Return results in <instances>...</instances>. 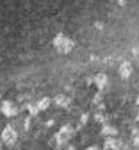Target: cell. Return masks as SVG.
Listing matches in <instances>:
<instances>
[{
  "label": "cell",
  "instance_id": "6da1fadb",
  "mask_svg": "<svg viewBox=\"0 0 139 150\" xmlns=\"http://www.w3.org/2000/svg\"><path fill=\"white\" fill-rule=\"evenodd\" d=\"M75 134H77V130H75V127H73V125H70V123L63 125V127L55 132V136H54L55 145H57L59 148L64 146V145H68V143H70V139H71Z\"/></svg>",
  "mask_w": 139,
  "mask_h": 150
},
{
  "label": "cell",
  "instance_id": "7a4b0ae2",
  "mask_svg": "<svg viewBox=\"0 0 139 150\" xmlns=\"http://www.w3.org/2000/svg\"><path fill=\"white\" fill-rule=\"evenodd\" d=\"M75 47V41L71 40V38H68L66 34L59 32L55 38H54V48L59 52V54H70Z\"/></svg>",
  "mask_w": 139,
  "mask_h": 150
},
{
  "label": "cell",
  "instance_id": "3957f363",
  "mask_svg": "<svg viewBox=\"0 0 139 150\" xmlns=\"http://www.w3.org/2000/svg\"><path fill=\"white\" fill-rule=\"evenodd\" d=\"M0 139H2V143L4 145H14L16 141H18V132L14 130V127H11V125H6L4 127V130H2V134H0Z\"/></svg>",
  "mask_w": 139,
  "mask_h": 150
},
{
  "label": "cell",
  "instance_id": "277c9868",
  "mask_svg": "<svg viewBox=\"0 0 139 150\" xmlns=\"http://www.w3.org/2000/svg\"><path fill=\"white\" fill-rule=\"evenodd\" d=\"M0 111H2V115L6 118H14V116H18V112H20L18 105L14 102H11V100H2V104H0Z\"/></svg>",
  "mask_w": 139,
  "mask_h": 150
},
{
  "label": "cell",
  "instance_id": "5b68a950",
  "mask_svg": "<svg viewBox=\"0 0 139 150\" xmlns=\"http://www.w3.org/2000/svg\"><path fill=\"white\" fill-rule=\"evenodd\" d=\"M125 145L120 138H105L104 141V150H123Z\"/></svg>",
  "mask_w": 139,
  "mask_h": 150
},
{
  "label": "cell",
  "instance_id": "8992f818",
  "mask_svg": "<svg viewBox=\"0 0 139 150\" xmlns=\"http://www.w3.org/2000/svg\"><path fill=\"white\" fill-rule=\"evenodd\" d=\"M93 82H95V86H96L98 91H104L109 86V77H107L105 73H96V77L93 79Z\"/></svg>",
  "mask_w": 139,
  "mask_h": 150
},
{
  "label": "cell",
  "instance_id": "52a82bcc",
  "mask_svg": "<svg viewBox=\"0 0 139 150\" xmlns=\"http://www.w3.org/2000/svg\"><path fill=\"white\" fill-rule=\"evenodd\" d=\"M132 71H134V66H132V63H128V61H123V63L120 64V70H118V73H120L121 79H128L130 75H132Z\"/></svg>",
  "mask_w": 139,
  "mask_h": 150
},
{
  "label": "cell",
  "instance_id": "ba28073f",
  "mask_svg": "<svg viewBox=\"0 0 139 150\" xmlns=\"http://www.w3.org/2000/svg\"><path fill=\"white\" fill-rule=\"evenodd\" d=\"M54 105L55 107H61V109H68L70 107V104H71V100H70V97H66V95H57V97H54Z\"/></svg>",
  "mask_w": 139,
  "mask_h": 150
},
{
  "label": "cell",
  "instance_id": "9c48e42d",
  "mask_svg": "<svg viewBox=\"0 0 139 150\" xmlns=\"http://www.w3.org/2000/svg\"><path fill=\"white\" fill-rule=\"evenodd\" d=\"M100 132H102L104 138H116L118 136V129L114 125H111V123H105V125H102Z\"/></svg>",
  "mask_w": 139,
  "mask_h": 150
},
{
  "label": "cell",
  "instance_id": "30bf717a",
  "mask_svg": "<svg viewBox=\"0 0 139 150\" xmlns=\"http://www.w3.org/2000/svg\"><path fill=\"white\" fill-rule=\"evenodd\" d=\"M37 104V109H39V112L41 111H47L50 105H52V98H48V97H45V98H41L39 102H36Z\"/></svg>",
  "mask_w": 139,
  "mask_h": 150
},
{
  "label": "cell",
  "instance_id": "8fae6325",
  "mask_svg": "<svg viewBox=\"0 0 139 150\" xmlns=\"http://www.w3.org/2000/svg\"><path fill=\"white\" fill-rule=\"evenodd\" d=\"M27 111H29V116H30V118L39 115V109H37V104H36V102H30V104H27Z\"/></svg>",
  "mask_w": 139,
  "mask_h": 150
},
{
  "label": "cell",
  "instance_id": "7c38bea8",
  "mask_svg": "<svg viewBox=\"0 0 139 150\" xmlns=\"http://www.w3.org/2000/svg\"><path fill=\"white\" fill-rule=\"evenodd\" d=\"M95 120H96L98 123H102V125L109 123V122H107V116L104 115V112H96V115H95Z\"/></svg>",
  "mask_w": 139,
  "mask_h": 150
},
{
  "label": "cell",
  "instance_id": "4fadbf2b",
  "mask_svg": "<svg viewBox=\"0 0 139 150\" xmlns=\"http://www.w3.org/2000/svg\"><path fill=\"white\" fill-rule=\"evenodd\" d=\"M93 104H95V105H100V104H102V91H98L96 95H95V98H93Z\"/></svg>",
  "mask_w": 139,
  "mask_h": 150
},
{
  "label": "cell",
  "instance_id": "5bb4252c",
  "mask_svg": "<svg viewBox=\"0 0 139 150\" xmlns=\"http://www.w3.org/2000/svg\"><path fill=\"white\" fill-rule=\"evenodd\" d=\"M87 120H89V115H87V112H84V115L80 116V127H84L87 123Z\"/></svg>",
  "mask_w": 139,
  "mask_h": 150
},
{
  "label": "cell",
  "instance_id": "9a60e30c",
  "mask_svg": "<svg viewBox=\"0 0 139 150\" xmlns=\"http://www.w3.org/2000/svg\"><path fill=\"white\" fill-rule=\"evenodd\" d=\"M132 145H134L135 148H139V136H134V138H132Z\"/></svg>",
  "mask_w": 139,
  "mask_h": 150
},
{
  "label": "cell",
  "instance_id": "2e32d148",
  "mask_svg": "<svg viewBox=\"0 0 139 150\" xmlns=\"http://www.w3.org/2000/svg\"><path fill=\"white\" fill-rule=\"evenodd\" d=\"M134 136H139V127H134V129H132V138H134Z\"/></svg>",
  "mask_w": 139,
  "mask_h": 150
},
{
  "label": "cell",
  "instance_id": "e0dca14e",
  "mask_svg": "<svg viewBox=\"0 0 139 150\" xmlns=\"http://www.w3.org/2000/svg\"><path fill=\"white\" fill-rule=\"evenodd\" d=\"M86 150H102V148H100V146H96V145H91V146H87Z\"/></svg>",
  "mask_w": 139,
  "mask_h": 150
},
{
  "label": "cell",
  "instance_id": "ac0fdd59",
  "mask_svg": "<svg viewBox=\"0 0 139 150\" xmlns=\"http://www.w3.org/2000/svg\"><path fill=\"white\" fill-rule=\"evenodd\" d=\"M66 150H77V148H75L73 145H68V146H66Z\"/></svg>",
  "mask_w": 139,
  "mask_h": 150
},
{
  "label": "cell",
  "instance_id": "d6986e66",
  "mask_svg": "<svg viewBox=\"0 0 139 150\" xmlns=\"http://www.w3.org/2000/svg\"><path fill=\"white\" fill-rule=\"evenodd\" d=\"M135 122H139V109H137V115H135Z\"/></svg>",
  "mask_w": 139,
  "mask_h": 150
},
{
  "label": "cell",
  "instance_id": "ffe728a7",
  "mask_svg": "<svg viewBox=\"0 0 139 150\" xmlns=\"http://www.w3.org/2000/svg\"><path fill=\"white\" fill-rule=\"evenodd\" d=\"M135 104H137V107H139V95H137V98H135Z\"/></svg>",
  "mask_w": 139,
  "mask_h": 150
},
{
  "label": "cell",
  "instance_id": "44dd1931",
  "mask_svg": "<svg viewBox=\"0 0 139 150\" xmlns=\"http://www.w3.org/2000/svg\"><path fill=\"white\" fill-rule=\"evenodd\" d=\"M0 102H2V93H0Z\"/></svg>",
  "mask_w": 139,
  "mask_h": 150
},
{
  "label": "cell",
  "instance_id": "7402d4cb",
  "mask_svg": "<svg viewBox=\"0 0 139 150\" xmlns=\"http://www.w3.org/2000/svg\"><path fill=\"white\" fill-rule=\"evenodd\" d=\"M0 150H2V145H0Z\"/></svg>",
  "mask_w": 139,
  "mask_h": 150
},
{
  "label": "cell",
  "instance_id": "603a6c76",
  "mask_svg": "<svg viewBox=\"0 0 139 150\" xmlns=\"http://www.w3.org/2000/svg\"><path fill=\"white\" fill-rule=\"evenodd\" d=\"M137 150H139V148H137Z\"/></svg>",
  "mask_w": 139,
  "mask_h": 150
}]
</instances>
